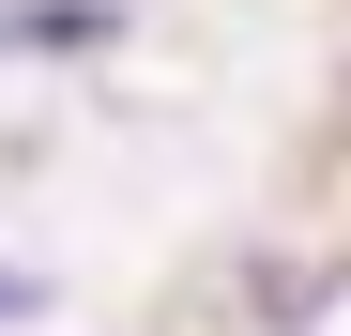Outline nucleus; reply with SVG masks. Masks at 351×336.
<instances>
[{
	"mask_svg": "<svg viewBox=\"0 0 351 336\" xmlns=\"http://www.w3.org/2000/svg\"><path fill=\"white\" fill-rule=\"evenodd\" d=\"M138 0H0V62H107Z\"/></svg>",
	"mask_w": 351,
	"mask_h": 336,
	"instance_id": "nucleus-1",
	"label": "nucleus"
},
{
	"mask_svg": "<svg viewBox=\"0 0 351 336\" xmlns=\"http://www.w3.org/2000/svg\"><path fill=\"white\" fill-rule=\"evenodd\" d=\"M31 306H46V291H31V275H16V260H0V321H31Z\"/></svg>",
	"mask_w": 351,
	"mask_h": 336,
	"instance_id": "nucleus-2",
	"label": "nucleus"
}]
</instances>
